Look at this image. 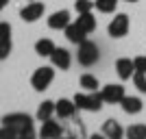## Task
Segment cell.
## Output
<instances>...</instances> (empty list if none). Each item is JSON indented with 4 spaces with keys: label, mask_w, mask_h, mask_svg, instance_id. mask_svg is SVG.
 Segmentation results:
<instances>
[{
    "label": "cell",
    "mask_w": 146,
    "mask_h": 139,
    "mask_svg": "<svg viewBox=\"0 0 146 139\" xmlns=\"http://www.w3.org/2000/svg\"><path fill=\"white\" fill-rule=\"evenodd\" d=\"M55 80V65H42L37 67L31 76V87L35 91H46Z\"/></svg>",
    "instance_id": "cell-3"
},
{
    "label": "cell",
    "mask_w": 146,
    "mask_h": 139,
    "mask_svg": "<svg viewBox=\"0 0 146 139\" xmlns=\"http://www.w3.org/2000/svg\"><path fill=\"white\" fill-rule=\"evenodd\" d=\"M50 61H52V65H55L57 70L66 72V70H70V65H72V55H70V50L57 46V48L52 50V55H50Z\"/></svg>",
    "instance_id": "cell-8"
},
{
    "label": "cell",
    "mask_w": 146,
    "mask_h": 139,
    "mask_svg": "<svg viewBox=\"0 0 146 139\" xmlns=\"http://www.w3.org/2000/svg\"><path fill=\"white\" fill-rule=\"evenodd\" d=\"M68 24H70V11H68V9L55 11L48 18V28H52V30H63Z\"/></svg>",
    "instance_id": "cell-11"
},
{
    "label": "cell",
    "mask_w": 146,
    "mask_h": 139,
    "mask_svg": "<svg viewBox=\"0 0 146 139\" xmlns=\"http://www.w3.org/2000/svg\"><path fill=\"white\" fill-rule=\"evenodd\" d=\"M74 9H76V13H87L94 9V0H76Z\"/></svg>",
    "instance_id": "cell-24"
},
{
    "label": "cell",
    "mask_w": 146,
    "mask_h": 139,
    "mask_svg": "<svg viewBox=\"0 0 146 139\" xmlns=\"http://www.w3.org/2000/svg\"><path fill=\"white\" fill-rule=\"evenodd\" d=\"M63 128H61L59 122H55L52 117L46 122H42V128H39V137L42 139H55V137H61Z\"/></svg>",
    "instance_id": "cell-10"
},
{
    "label": "cell",
    "mask_w": 146,
    "mask_h": 139,
    "mask_svg": "<svg viewBox=\"0 0 146 139\" xmlns=\"http://www.w3.org/2000/svg\"><path fill=\"white\" fill-rule=\"evenodd\" d=\"M79 83H81V87L85 91H98V87H100V83H98V78L94 74H83Z\"/></svg>",
    "instance_id": "cell-20"
},
{
    "label": "cell",
    "mask_w": 146,
    "mask_h": 139,
    "mask_svg": "<svg viewBox=\"0 0 146 139\" xmlns=\"http://www.w3.org/2000/svg\"><path fill=\"white\" fill-rule=\"evenodd\" d=\"M44 13H46L44 2H29L26 7L20 9V18L24 20V22H29V24H33V22H37L39 18H44Z\"/></svg>",
    "instance_id": "cell-6"
},
{
    "label": "cell",
    "mask_w": 146,
    "mask_h": 139,
    "mask_svg": "<svg viewBox=\"0 0 146 139\" xmlns=\"http://www.w3.org/2000/svg\"><path fill=\"white\" fill-rule=\"evenodd\" d=\"M76 111H79V107L74 104V100L61 98V100H57V102H55V113L59 115L61 120H70V117H74Z\"/></svg>",
    "instance_id": "cell-9"
},
{
    "label": "cell",
    "mask_w": 146,
    "mask_h": 139,
    "mask_svg": "<svg viewBox=\"0 0 146 139\" xmlns=\"http://www.w3.org/2000/svg\"><path fill=\"white\" fill-rule=\"evenodd\" d=\"M2 126L11 128L15 137H33L35 130H33V117L29 113H9L2 115Z\"/></svg>",
    "instance_id": "cell-1"
},
{
    "label": "cell",
    "mask_w": 146,
    "mask_h": 139,
    "mask_svg": "<svg viewBox=\"0 0 146 139\" xmlns=\"http://www.w3.org/2000/svg\"><path fill=\"white\" fill-rule=\"evenodd\" d=\"M76 57H79V63H81V65L92 67V65L98 61L100 52H98V46H96L94 42H90V39H83V42L79 43V52H76Z\"/></svg>",
    "instance_id": "cell-4"
},
{
    "label": "cell",
    "mask_w": 146,
    "mask_h": 139,
    "mask_svg": "<svg viewBox=\"0 0 146 139\" xmlns=\"http://www.w3.org/2000/svg\"><path fill=\"white\" fill-rule=\"evenodd\" d=\"M100 96H103L105 104H120V100L127 96V94H124V87H122V85L109 83V85H105L103 89H100Z\"/></svg>",
    "instance_id": "cell-7"
},
{
    "label": "cell",
    "mask_w": 146,
    "mask_h": 139,
    "mask_svg": "<svg viewBox=\"0 0 146 139\" xmlns=\"http://www.w3.org/2000/svg\"><path fill=\"white\" fill-rule=\"evenodd\" d=\"M94 9L100 13H116L118 0H94Z\"/></svg>",
    "instance_id": "cell-19"
},
{
    "label": "cell",
    "mask_w": 146,
    "mask_h": 139,
    "mask_svg": "<svg viewBox=\"0 0 146 139\" xmlns=\"http://www.w3.org/2000/svg\"><path fill=\"white\" fill-rule=\"evenodd\" d=\"M116 72L120 76V80H131L135 72V65H133V59H129V57H120L116 61Z\"/></svg>",
    "instance_id": "cell-12"
},
{
    "label": "cell",
    "mask_w": 146,
    "mask_h": 139,
    "mask_svg": "<svg viewBox=\"0 0 146 139\" xmlns=\"http://www.w3.org/2000/svg\"><path fill=\"white\" fill-rule=\"evenodd\" d=\"M133 65H135V72H144L146 74V55H140L133 59Z\"/></svg>",
    "instance_id": "cell-25"
},
{
    "label": "cell",
    "mask_w": 146,
    "mask_h": 139,
    "mask_svg": "<svg viewBox=\"0 0 146 139\" xmlns=\"http://www.w3.org/2000/svg\"><path fill=\"white\" fill-rule=\"evenodd\" d=\"M124 135H127L129 139H144L146 137V126L144 124H133V126H129L127 130H124Z\"/></svg>",
    "instance_id": "cell-21"
},
{
    "label": "cell",
    "mask_w": 146,
    "mask_h": 139,
    "mask_svg": "<svg viewBox=\"0 0 146 139\" xmlns=\"http://www.w3.org/2000/svg\"><path fill=\"white\" fill-rule=\"evenodd\" d=\"M74 104L79 107V111H90V113H98V111L103 109V96H100V91H87V94H76L72 98Z\"/></svg>",
    "instance_id": "cell-2"
},
{
    "label": "cell",
    "mask_w": 146,
    "mask_h": 139,
    "mask_svg": "<svg viewBox=\"0 0 146 139\" xmlns=\"http://www.w3.org/2000/svg\"><path fill=\"white\" fill-rule=\"evenodd\" d=\"M124 2H137V0H124Z\"/></svg>",
    "instance_id": "cell-28"
},
{
    "label": "cell",
    "mask_w": 146,
    "mask_h": 139,
    "mask_svg": "<svg viewBox=\"0 0 146 139\" xmlns=\"http://www.w3.org/2000/svg\"><path fill=\"white\" fill-rule=\"evenodd\" d=\"M52 115H55V102H52V100H44V102L39 104V109H37L35 117L39 122H46V120H50Z\"/></svg>",
    "instance_id": "cell-18"
},
{
    "label": "cell",
    "mask_w": 146,
    "mask_h": 139,
    "mask_svg": "<svg viewBox=\"0 0 146 139\" xmlns=\"http://www.w3.org/2000/svg\"><path fill=\"white\" fill-rule=\"evenodd\" d=\"M103 135L109 137V139H122L124 137V128L116 120H105L103 122Z\"/></svg>",
    "instance_id": "cell-15"
},
{
    "label": "cell",
    "mask_w": 146,
    "mask_h": 139,
    "mask_svg": "<svg viewBox=\"0 0 146 139\" xmlns=\"http://www.w3.org/2000/svg\"><path fill=\"white\" fill-rule=\"evenodd\" d=\"M63 33H66L68 42H70V43H76V46H79V43L83 42V39H87V33H85L83 28H81V26L76 24V22H70V24H68L66 28H63Z\"/></svg>",
    "instance_id": "cell-14"
},
{
    "label": "cell",
    "mask_w": 146,
    "mask_h": 139,
    "mask_svg": "<svg viewBox=\"0 0 146 139\" xmlns=\"http://www.w3.org/2000/svg\"><path fill=\"white\" fill-rule=\"evenodd\" d=\"M11 50H13V43H11V39H0V61L9 59Z\"/></svg>",
    "instance_id": "cell-23"
},
{
    "label": "cell",
    "mask_w": 146,
    "mask_h": 139,
    "mask_svg": "<svg viewBox=\"0 0 146 139\" xmlns=\"http://www.w3.org/2000/svg\"><path fill=\"white\" fill-rule=\"evenodd\" d=\"M76 24H79L81 28H83L87 35H90V33H94V30H96V18H94V13H92V11H87V13H79V18H76Z\"/></svg>",
    "instance_id": "cell-16"
},
{
    "label": "cell",
    "mask_w": 146,
    "mask_h": 139,
    "mask_svg": "<svg viewBox=\"0 0 146 139\" xmlns=\"http://www.w3.org/2000/svg\"><path fill=\"white\" fill-rule=\"evenodd\" d=\"M55 48H57L55 42H52V39H48V37H44V39H37V42H35V52H37L39 57H50Z\"/></svg>",
    "instance_id": "cell-17"
},
{
    "label": "cell",
    "mask_w": 146,
    "mask_h": 139,
    "mask_svg": "<svg viewBox=\"0 0 146 139\" xmlns=\"http://www.w3.org/2000/svg\"><path fill=\"white\" fill-rule=\"evenodd\" d=\"M7 5H9V0H0V11H2V9H5Z\"/></svg>",
    "instance_id": "cell-27"
},
{
    "label": "cell",
    "mask_w": 146,
    "mask_h": 139,
    "mask_svg": "<svg viewBox=\"0 0 146 139\" xmlns=\"http://www.w3.org/2000/svg\"><path fill=\"white\" fill-rule=\"evenodd\" d=\"M0 39H11V24L0 20Z\"/></svg>",
    "instance_id": "cell-26"
},
{
    "label": "cell",
    "mask_w": 146,
    "mask_h": 139,
    "mask_svg": "<svg viewBox=\"0 0 146 139\" xmlns=\"http://www.w3.org/2000/svg\"><path fill=\"white\" fill-rule=\"evenodd\" d=\"M131 80H133L135 89L140 91V94H146V74H144V72H133Z\"/></svg>",
    "instance_id": "cell-22"
},
{
    "label": "cell",
    "mask_w": 146,
    "mask_h": 139,
    "mask_svg": "<svg viewBox=\"0 0 146 139\" xmlns=\"http://www.w3.org/2000/svg\"><path fill=\"white\" fill-rule=\"evenodd\" d=\"M120 107H122V111H124V113L137 115L142 109H144V102H142V98H137V96H124V98L120 100Z\"/></svg>",
    "instance_id": "cell-13"
},
{
    "label": "cell",
    "mask_w": 146,
    "mask_h": 139,
    "mask_svg": "<svg viewBox=\"0 0 146 139\" xmlns=\"http://www.w3.org/2000/svg\"><path fill=\"white\" fill-rule=\"evenodd\" d=\"M129 28H131L129 15L127 13H116L113 20L109 22V26H107V33H109V37H113V39H120V37H124L129 33Z\"/></svg>",
    "instance_id": "cell-5"
}]
</instances>
